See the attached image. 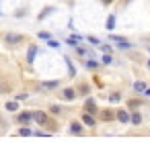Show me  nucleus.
I'll return each mask as SVG.
<instances>
[{
    "instance_id": "c9c22d12",
    "label": "nucleus",
    "mask_w": 150,
    "mask_h": 143,
    "mask_svg": "<svg viewBox=\"0 0 150 143\" xmlns=\"http://www.w3.org/2000/svg\"><path fill=\"white\" fill-rule=\"evenodd\" d=\"M146 66H148V70H150V59H148V61H146Z\"/></svg>"
},
{
    "instance_id": "473e14b6",
    "label": "nucleus",
    "mask_w": 150,
    "mask_h": 143,
    "mask_svg": "<svg viewBox=\"0 0 150 143\" xmlns=\"http://www.w3.org/2000/svg\"><path fill=\"white\" fill-rule=\"evenodd\" d=\"M37 137H50V133H43V131H35Z\"/></svg>"
},
{
    "instance_id": "f257e3e1",
    "label": "nucleus",
    "mask_w": 150,
    "mask_h": 143,
    "mask_svg": "<svg viewBox=\"0 0 150 143\" xmlns=\"http://www.w3.org/2000/svg\"><path fill=\"white\" fill-rule=\"evenodd\" d=\"M15 123L21 125V127H29L31 123H35V121H33V110H23V112H19L17 119H15Z\"/></svg>"
},
{
    "instance_id": "a211bd4d",
    "label": "nucleus",
    "mask_w": 150,
    "mask_h": 143,
    "mask_svg": "<svg viewBox=\"0 0 150 143\" xmlns=\"http://www.w3.org/2000/svg\"><path fill=\"white\" fill-rule=\"evenodd\" d=\"M105 27H107V31H113V27H115V15H109V17H107Z\"/></svg>"
},
{
    "instance_id": "7ed1b4c3",
    "label": "nucleus",
    "mask_w": 150,
    "mask_h": 143,
    "mask_svg": "<svg viewBox=\"0 0 150 143\" xmlns=\"http://www.w3.org/2000/svg\"><path fill=\"white\" fill-rule=\"evenodd\" d=\"M33 121L37 125H41V127H47L52 123V119H50V114L45 110H33Z\"/></svg>"
},
{
    "instance_id": "39448f33",
    "label": "nucleus",
    "mask_w": 150,
    "mask_h": 143,
    "mask_svg": "<svg viewBox=\"0 0 150 143\" xmlns=\"http://www.w3.org/2000/svg\"><path fill=\"white\" fill-rule=\"evenodd\" d=\"M99 119H101L103 123H111V121L115 119V110H111V108H103V110H99Z\"/></svg>"
},
{
    "instance_id": "412c9836",
    "label": "nucleus",
    "mask_w": 150,
    "mask_h": 143,
    "mask_svg": "<svg viewBox=\"0 0 150 143\" xmlns=\"http://www.w3.org/2000/svg\"><path fill=\"white\" fill-rule=\"evenodd\" d=\"M140 104H142V100H136V98H132V100L127 102V106H129V110H132V112H134V110H136Z\"/></svg>"
},
{
    "instance_id": "58836bf2",
    "label": "nucleus",
    "mask_w": 150,
    "mask_h": 143,
    "mask_svg": "<svg viewBox=\"0 0 150 143\" xmlns=\"http://www.w3.org/2000/svg\"><path fill=\"white\" fill-rule=\"evenodd\" d=\"M0 15H2V13H0Z\"/></svg>"
},
{
    "instance_id": "9b49d317",
    "label": "nucleus",
    "mask_w": 150,
    "mask_h": 143,
    "mask_svg": "<svg viewBox=\"0 0 150 143\" xmlns=\"http://www.w3.org/2000/svg\"><path fill=\"white\" fill-rule=\"evenodd\" d=\"M82 39H84V37H80V35H70V37L66 39V43H68V45H72V47H78Z\"/></svg>"
},
{
    "instance_id": "6e6552de",
    "label": "nucleus",
    "mask_w": 150,
    "mask_h": 143,
    "mask_svg": "<svg viewBox=\"0 0 150 143\" xmlns=\"http://www.w3.org/2000/svg\"><path fill=\"white\" fill-rule=\"evenodd\" d=\"M76 96H78V92H76V88H72V86H68V88L62 90V98H64V100H74Z\"/></svg>"
},
{
    "instance_id": "f3484780",
    "label": "nucleus",
    "mask_w": 150,
    "mask_h": 143,
    "mask_svg": "<svg viewBox=\"0 0 150 143\" xmlns=\"http://www.w3.org/2000/svg\"><path fill=\"white\" fill-rule=\"evenodd\" d=\"M129 123H132V125H136V127H138V125H142V114H140L138 110H134V112H132V119H129Z\"/></svg>"
},
{
    "instance_id": "f704fd0d",
    "label": "nucleus",
    "mask_w": 150,
    "mask_h": 143,
    "mask_svg": "<svg viewBox=\"0 0 150 143\" xmlns=\"http://www.w3.org/2000/svg\"><path fill=\"white\" fill-rule=\"evenodd\" d=\"M144 94H146V96H150V88H148V90H146V92H144Z\"/></svg>"
},
{
    "instance_id": "0eeeda50",
    "label": "nucleus",
    "mask_w": 150,
    "mask_h": 143,
    "mask_svg": "<svg viewBox=\"0 0 150 143\" xmlns=\"http://www.w3.org/2000/svg\"><path fill=\"white\" fill-rule=\"evenodd\" d=\"M80 121H82V125H86V127H95V125H97V116L91 114V112H82V114H80Z\"/></svg>"
},
{
    "instance_id": "2eb2a0df",
    "label": "nucleus",
    "mask_w": 150,
    "mask_h": 143,
    "mask_svg": "<svg viewBox=\"0 0 150 143\" xmlns=\"http://www.w3.org/2000/svg\"><path fill=\"white\" fill-rule=\"evenodd\" d=\"M76 92H78L80 96H88V94H91V86H88V84L84 82V84H80V86L76 88Z\"/></svg>"
},
{
    "instance_id": "1a4fd4ad",
    "label": "nucleus",
    "mask_w": 150,
    "mask_h": 143,
    "mask_svg": "<svg viewBox=\"0 0 150 143\" xmlns=\"http://www.w3.org/2000/svg\"><path fill=\"white\" fill-rule=\"evenodd\" d=\"M70 133H72V135H82V133H84V127H82V123H78V121H72V123H70Z\"/></svg>"
},
{
    "instance_id": "2f4dec72",
    "label": "nucleus",
    "mask_w": 150,
    "mask_h": 143,
    "mask_svg": "<svg viewBox=\"0 0 150 143\" xmlns=\"http://www.w3.org/2000/svg\"><path fill=\"white\" fill-rule=\"evenodd\" d=\"M27 96H29L27 92H21V94H17V100H27Z\"/></svg>"
},
{
    "instance_id": "4468645a",
    "label": "nucleus",
    "mask_w": 150,
    "mask_h": 143,
    "mask_svg": "<svg viewBox=\"0 0 150 143\" xmlns=\"http://www.w3.org/2000/svg\"><path fill=\"white\" fill-rule=\"evenodd\" d=\"M4 108H6L8 112H17V110H19V100H8V102H4Z\"/></svg>"
},
{
    "instance_id": "c756f323",
    "label": "nucleus",
    "mask_w": 150,
    "mask_h": 143,
    "mask_svg": "<svg viewBox=\"0 0 150 143\" xmlns=\"http://www.w3.org/2000/svg\"><path fill=\"white\" fill-rule=\"evenodd\" d=\"M47 45H50V47H54V49H58V47H60V43H58V41H54V39H50V41H47Z\"/></svg>"
},
{
    "instance_id": "b1692460",
    "label": "nucleus",
    "mask_w": 150,
    "mask_h": 143,
    "mask_svg": "<svg viewBox=\"0 0 150 143\" xmlns=\"http://www.w3.org/2000/svg\"><path fill=\"white\" fill-rule=\"evenodd\" d=\"M101 63H105V66H109V63H113V57H111V53H105V55L101 57Z\"/></svg>"
},
{
    "instance_id": "393cba45",
    "label": "nucleus",
    "mask_w": 150,
    "mask_h": 143,
    "mask_svg": "<svg viewBox=\"0 0 150 143\" xmlns=\"http://www.w3.org/2000/svg\"><path fill=\"white\" fill-rule=\"evenodd\" d=\"M86 41H88L91 45H97V47H101V41H99V37H93V35H91V37H86Z\"/></svg>"
},
{
    "instance_id": "f03ea898",
    "label": "nucleus",
    "mask_w": 150,
    "mask_h": 143,
    "mask_svg": "<svg viewBox=\"0 0 150 143\" xmlns=\"http://www.w3.org/2000/svg\"><path fill=\"white\" fill-rule=\"evenodd\" d=\"M23 39H25V37H23L21 33H6V35H4V43H6L8 47H17V45H21Z\"/></svg>"
},
{
    "instance_id": "cd10ccee",
    "label": "nucleus",
    "mask_w": 150,
    "mask_h": 143,
    "mask_svg": "<svg viewBox=\"0 0 150 143\" xmlns=\"http://www.w3.org/2000/svg\"><path fill=\"white\" fill-rule=\"evenodd\" d=\"M117 47H119V49H129V47H132V43H127V41H119V43H117Z\"/></svg>"
},
{
    "instance_id": "5701e85b",
    "label": "nucleus",
    "mask_w": 150,
    "mask_h": 143,
    "mask_svg": "<svg viewBox=\"0 0 150 143\" xmlns=\"http://www.w3.org/2000/svg\"><path fill=\"white\" fill-rule=\"evenodd\" d=\"M119 100H121V94H119V92H111V94H109V102H111V104H113V102H119Z\"/></svg>"
},
{
    "instance_id": "aec40b11",
    "label": "nucleus",
    "mask_w": 150,
    "mask_h": 143,
    "mask_svg": "<svg viewBox=\"0 0 150 143\" xmlns=\"http://www.w3.org/2000/svg\"><path fill=\"white\" fill-rule=\"evenodd\" d=\"M64 61H66V66H68V76H76V70H74V66H72L70 57H64Z\"/></svg>"
},
{
    "instance_id": "4be33fe9",
    "label": "nucleus",
    "mask_w": 150,
    "mask_h": 143,
    "mask_svg": "<svg viewBox=\"0 0 150 143\" xmlns=\"http://www.w3.org/2000/svg\"><path fill=\"white\" fill-rule=\"evenodd\" d=\"M54 10H56V8H54V6H50V8H45V10H41V13H39V21H43V19H45V17H47V15H52V13H54Z\"/></svg>"
},
{
    "instance_id": "423d86ee",
    "label": "nucleus",
    "mask_w": 150,
    "mask_h": 143,
    "mask_svg": "<svg viewBox=\"0 0 150 143\" xmlns=\"http://www.w3.org/2000/svg\"><path fill=\"white\" fill-rule=\"evenodd\" d=\"M84 112H91V114H97L99 112V106H97L95 98H86L84 100Z\"/></svg>"
},
{
    "instance_id": "7c9ffc66",
    "label": "nucleus",
    "mask_w": 150,
    "mask_h": 143,
    "mask_svg": "<svg viewBox=\"0 0 150 143\" xmlns=\"http://www.w3.org/2000/svg\"><path fill=\"white\" fill-rule=\"evenodd\" d=\"M101 49H103L105 53H111V45H107V43H101Z\"/></svg>"
},
{
    "instance_id": "bb28decb",
    "label": "nucleus",
    "mask_w": 150,
    "mask_h": 143,
    "mask_svg": "<svg viewBox=\"0 0 150 143\" xmlns=\"http://www.w3.org/2000/svg\"><path fill=\"white\" fill-rule=\"evenodd\" d=\"M39 39H43V41H50V39H52V33H47V31H41V33H39Z\"/></svg>"
},
{
    "instance_id": "6ab92c4d",
    "label": "nucleus",
    "mask_w": 150,
    "mask_h": 143,
    "mask_svg": "<svg viewBox=\"0 0 150 143\" xmlns=\"http://www.w3.org/2000/svg\"><path fill=\"white\" fill-rule=\"evenodd\" d=\"M19 135H21V137H31V135H35V131H31L29 127H21V129H19Z\"/></svg>"
},
{
    "instance_id": "c85d7f7f",
    "label": "nucleus",
    "mask_w": 150,
    "mask_h": 143,
    "mask_svg": "<svg viewBox=\"0 0 150 143\" xmlns=\"http://www.w3.org/2000/svg\"><path fill=\"white\" fill-rule=\"evenodd\" d=\"M109 39H111V41H115V43H119V41H125V37H119V35H109Z\"/></svg>"
},
{
    "instance_id": "e433bc0d",
    "label": "nucleus",
    "mask_w": 150,
    "mask_h": 143,
    "mask_svg": "<svg viewBox=\"0 0 150 143\" xmlns=\"http://www.w3.org/2000/svg\"><path fill=\"white\" fill-rule=\"evenodd\" d=\"M2 90H4V86H2V84H0V92H2Z\"/></svg>"
},
{
    "instance_id": "20e7f679",
    "label": "nucleus",
    "mask_w": 150,
    "mask_h": 143,
    "mask_svg": "<svg viewBox=\"0 0 150 143\" xmlns=\"http://www.w3.org/2000/svg\"><path fill=\"white\" fill-rule=\"evenodd\" d=\"M129 119H132V112H129V110H125V108H117V110H115V121H119V123L127 125V123H129Z\"/></svg>"
},
{
    "instance_id": "dca6fc26",
    "label": "nucleus",
    "mask_w": 150,
    "mask_h": 143,
    "mask_svg": "<svg viewBox=\"0 0 150 143\" xmlns=\"http://www.w3.org/2000/svg\"><path fill=\"white\" fill-rule=\"evenodd\" d=\"M134 90H136V92H142V94H144V92L148 90V86H146V82L138 80V82H134Z\"/></svg>"
},
{
    "instance_id": "a878e982",
    "label": "nucleus",
    "mask_w": 150,
    "mask_h": 143,
    "mask_svg": "<svg viewBox=\"0 0 150 143\" xmlns=\"http://www.w3.org/2000/svg\"><path fill=\"white\" fill-rule=\"evenodd\" d=\"M50 112H54V114H60V112H62V106H58V104H50Z\"/></svg>"
},
{
    "instance_id": "4c0bfd02",
    "label": "nucleus",
    "mask_w": 150,
    "mask_h": 143,
    "mask_svg": "<svg viewBox=\"0 0 150 143\" xmlns=\"http://www.w3.org/2000/svg\"><path fill=\"white\" fill-rule=\"evenodd\" d=\"M148 53H150V45H148Z\"/></svg>"
},
{
    "instance_id": "f8f14e48",
    "label": "nucleus",
    "mask_w": 150,
    "mask_h": 143,
    "mask_svg": "<svg viewBox=\"0 0 150 143\" xmlns=\"http://www.w3.org/2000/svg\"><path fill=\"white\" fill-rule=\"evenodd\" d=\"M35 55H37V45H31L29 51H27V63H33L35 61Z\"/></svg>"
},
{
    "instance_id": "ddd939ff",
    "label": "nucleus",
    "mask_w": 150,
    "mask_h": 143,
    "mask_svg": "<svg viewBox=\"0 0 150 143\" xmlns=\"http://www.w3.org/2000/svg\"><path fill=\"white\" fill-rule=\"evenodd\" d=\"M84 66H86L88 70H99V68H101V61H97L95 57H88V59L84 61Z\"/></svg>"
},
{
    "instance_id": "72a5a7b5",
    "label": "nucleus",
    "mask_w": 150,
    "mask_h": 143,
    "mask_svg": "<svg viewBox=\"0 0 150 143\" xmlns=\"http://www.w3.org/2000/svg\"><path fill=\"white\" fill-rule=\"evenodd\" d=\"M101 2H103V4H111V2H113V0H101Z\"/></svg>"
},
{
    "instance_id": "9d476101",
    "label": "nucleus",
    "mask_w": 150,
    "mask_h": 143,
    "mask_svg": "<svg viewBox=\"0 0 150 143\" xmlns=\"http://www.w3.org/2000/svg\"><path fill=\"white\" fill-rule=\"evenodd\" d=\"M58 86H60V80H45V82H41L43 90H56Z\"/></svg>"
}]
</instances>
